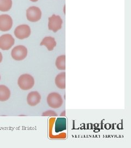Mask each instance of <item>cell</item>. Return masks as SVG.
<instances>
[{"instance_id":"cell-1","label":"cell","mask_w":131,"mask_h":148,"mask_svg":"<svg viewBox=\"0 0 131 148\" xmlns=\"http://www.w3.org/2000/svg\"><path fill=\"white\" fill-rule=\"evenodd\" d=\"M18 84L21 90H30L35 85V79L31 75L23 74L19 77Z\"/></svg>"},{"instance_id":"cell-2","label":"cell","mask_w":131,"mask_h":148,"mask_svg":"<svg viewBox=\"0 0 131 148\" xmlns=\"http://www.w3.org/2000/svg\"><path fill=\"white\" fill-rule=\"evenodd\" d=\"M63 102L62 97L58 93L52 92L48 95V104L53 109H58L61 107Z\"/></svg>"},{"instance_id":"cell-3","label":"cell","mask_w":131,"mask_h":148,"mask_svg":"<svg viewBox=\"0 0 131 148\" xmlns=\"http://www.w3.org/2000/svg\"><path fill=\"white\" fill-rule=\"evenodd\" d=\"M11 55L13 59L21 61L26 58L27 55V49L22 45L17 46L12 50Z\"/></svg>"},{"instance_id":"cell-4","label":"cell","mask_w":131,"mask_h":148,"mask_svg":"<svg viewBox=\"0 0 131 148\" xmlns=\"http://www.w3.org/2000/svg\"><path fill=\"white\" fill-rule=\"evenodd\" d=\"M26 17L29 21L37 22L42 17V12L38 7L35 6L30 7L26 11Z\"/></svg>"},{"instance_id":"cell-5","label":"cell","mask_w":131,"mask_h":148,"mask_svg":"<svg viewBox=\"0 0 131 148\" xmlns=\"http://www.w3.org/2000/svg\"><path fill=\"white\" fill-rule=\"evenodd\" d=\"M62 20L60 16L52 15L49 18L48 28L54 32H58L62 28Z\"/></svg>"},{"instance_id":"cell-6","label":"cell","mask_w":131,"mask_h":148,"mask_svg":"<svg viewBox=\"0 0 131 148\" xmlns=\"http://www.w3.org/2000/svg\"><path fill=\"white\" fill-rule=\"evenodd\" d=\"M31 31L30 27L27 25H20L16 27L14 30L16 37L19 40H24L29 37L31 35Z\"/></svg>"},{"instance_id":"cell-7","label":"cell","mask_w":131,"mask_h":148,"mask_svg":"<svg viewBox=\"0 0 131 148\" xmlns=\"http://www.w3.org/2000/svg\"><path fill=\"white\" fill-rule=\"evenodd\" d=\"M15 40L10 34H5L0 37V49L9 50L14 45Z\"/></svg>"},{"instance_id":"cell-8","label":"cell","mask_w":131,"mask_h":148,"mask_svg":"<svg viewBox=\"0 0 131 148\" xmlns=\"http://www.w3.org/2000/svg\"><path fill=\"white\" fill-rule=\"evenodd\" d=\"M13 26V20L11 16L8 14L0 16V31L3 32L10 30Z\"/></svg>"},{"instance_id":"cell-9","label":"cell","mask_w":131,"mask_h":148,"mask_svg":"<svg viewBox=\"0 0 131 148\" xmlns=\"http://www.w3.org/2000/svg\"><path fill=\"white\" fill-rule=\"evenodd\" d=\"M41 100V95L38 92H31L27 97V102L31 106H35L38 104Z\"/></svg>"},{"instance_id":"cell-10","label":"cell","mask_w":131,"mask_h":148,"mask_svg":"<svg viewBox=\"0 0 131 148\" xmlns=\"http://www.w3.org/2000/svg\"><path fill=\"white\" fill-rule=\"evenodd\" d=\"M41 46H45L48 51H52L56 46V42L54 37L51 36L44 37L40 44Z\"/></svg>"},{"instance_id":"cell-11","label":"cell","mask_w":131,"mask_h":148,"mask_svg":"<svg viewBox=\"0 0 131 148\" xmlns=\"http://www.w3.org/2000/svg\"><path fill=\"white\" fill-rule=\"evenodd\" d=\"M55 85L60 89L66 88V73H61L56 76Z\"/></svg>"},{"instance_id":"cell-12","label":"cell","mask_w":131,"mask_h":148,"mask_svg":"<svg viewBox=\"0 0 131 148\" xmlns=\"http://www.w3.org/2000/svg\"><path fill=\"white\" fill-rule=\"evenodd\" d=\"M11 91L5 85H0V101H5L10 99Z\"/></svg>"},{"instance_id":"cell-13","label":"cell","mask_w":131,"mask_h":148,"mask_svg":"<svg viewBox=\"0 0 131 148\" xmlns=\"http://www.w3.org/2000/svg\"><path fill=\"white\" fill-rule=\"evenodd\" d=\"M55 65L58 70H66V56L62 55L58 57L56 60Z\"/></svg>"},{"instance_id":"cell-14","label":"cell","mask_w":131,"mask_h":148,"mask_svg":"<svg viewBox=\"0 0 131 148\" xmlns=\"http://www.w3.org/2000/svg\"><path fill=\"white\" fill-rule=\"evenodd\" d=\"M12 6V0H0V11L8 12Z\"/></svg>"},{"instance_id":"cell-15","label":"cell","mask_w":131,"mask_h":148,"mask_svg":"<svg viewBox=\"0 0 131 148\" xmlns=\"http://www.w3.org/2000/svg\"><path fill=\"white\" fill-rule=\"evenodd\" d=\"M2 53L1 52H0V63L2 62Z\"/></svg>"},{"instance_id":"cell-16","label":"cell","mask_w":131,"mask_h":148,"mask_svg":"<svg viewBox=\"0 0 131 148\" xmlns=\"http://www.w3.org/2000/svg\"><path fill=\"white\" fill-rule=\"evenodd\" d=\"M32 2H37L38 0H30Z\"/></svg>"},{"instance_id":"cell-17","label":"cell","mask_w":131,"mask_h":148,"mask_svg":"<svg viewBox=\"0 0 131 148\" xmlns=\"http://www.w3.org/2000/svg\"><path fill=\"white\" fill-rule=\"evenodd\" d=\"M0 80H1V76H0Z\"/></svg>"}]
</instances>
